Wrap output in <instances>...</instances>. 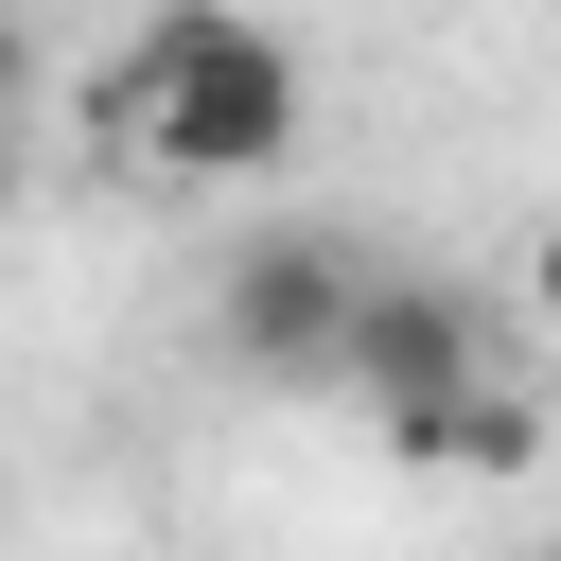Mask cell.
<instances>
[{
  "mask_svg": "<svg viewBox=\"0 0 561 561\" xmlns=\"http://www.w3.org/2000/svg\"><path fill=\"white\" fill-rule=\"evenodd\" d=\"M88 123H105L123 158H158V175H280L298 123H316V70H298L263 18H228V0H158V18L105 53Z\"/></svg>",
  "mask_w": 561,
  "mask_h": 561,
  "instance_id": "6da1fadb",
  "label": "cell"
},
{
  "mask_svg": "<svg viewBox=\"0 0 561 561\" xmlns=\"http://www.w3.org/2000/svg\"><path fill=\"white\" fill-rule=\"evenodd\" d=\"M351 298H368V263H351L333 228H263V245L210 263V333H228V368H263V386H333Z\"/></svg>",
  "mask_w": 561,
  "mask_h": 561,
  "instance_id": "7a4b0ae2",
  "label": "cell"
},
{
  "mask_svg": "<svg viewBox=\"0 0 561 561\" xmlns=\"http://www.w3.org/2000/svg\"><path fill=\"white\" fill-rule=\"evenodd\" d=\"M333 386H351V403H368L386 438H421V421H438L456 386H491V316H473L456 280H421V263H403V280L368 263V298H351V351H333Z\"/></svg>",
  "mask_w": 561,
  "mask_h": 561,
  "instance_id": "3957f363",
  "label": "cell"
},
{
  "mask_svg": "<svg viewBox=\"0 0 561 561\" xmlns=\"http://www.w3.org/2000/svg\"><path fill=\"white\" fill-rule=\"evenodd\" d=\"M386 456H421V473H526V456H543V421H526V386L491 368V386H456V403H438L421 438H386Z\"/></svg>",
  "mask_w": 561,
  "mask_h": 561,
  "instance_id": "277c9868",
  "label": "cell"
},
{
  "mask_svg": "<svg viewBox=\"0 0 561 561\" xmlns=\"http://www.w3.org/2000/svg\"><path fill=\"white\" fill-rule=\"evenodd\" d=\"M526 316H561V210L526 228Z\"/></svg>",
  "mask_w": 561,
  "mask_h": 561,
  "instance_id": "5b68a950",
  "label": "cell"
},
{
  "mask_svg": "<svg viewBox=\"0 0 561 561\" xmlns=\"http://www.w3.org/2000/svg\"><path fill=\"white\" fill-rule=\"evenodd\" d=\"M18 70H35V53H18V0H0V105H18Z\"/></svg>",
  "mask_w": 561,
  "mask_h": 561,
  "instance_id": "8992f818",
  "label": "cell"
}]
</instances>
